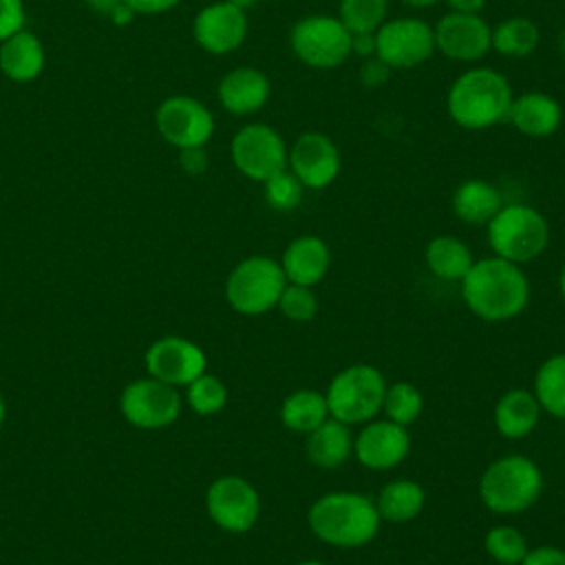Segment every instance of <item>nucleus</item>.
I'll return each mask as SVG.
<instances>
[{
	"instance_id": "obj_13",
	"label": "nucleus",
	"mask_w": 565,
	"mask_h": 565,
	"mask_svg": "<svg viewBox=\"0 0 565 565\" xmlns=\"http://www.w3.org/2000/svg\"><path fill=\"white\" fill-rule=\"evenodd\" d=\"M435 53V31L422 18L386 20L375 31V55L393 71L424 64Z\"/></svg>"
},
{
	"instance_id": "obj_50",
	"label": "nucleus",
	"mask_w": 565,
	"mask_h": 565,
	"mask_svg": "<svg viewBox=\"0 0 565 565\" xmlns=\"http://www.w3.org/2000/svg\"><path fill=\"white\" fill-rule=\"evenodd\" d=\"M558 49H561V55H563V60H565V29H563V33H561V40H558Z\"/></svg>"
},
{
	"instance_id": "obj_10",
	"label": "nucleus",
	"mask_w": 565,
	"mask_h": 565,
	"mask_svg": "<svg viewBox=\"0 0 565 565\" xmlns=\"http://www.w3.org/2000/svg\"><path fill=\"white\" fill-rule=\"evenodd\" d=\"M289 148L282 135L269 124L254 121L241 126L230 141V159L234 168L249 181H267L287 168Z\"/></svg>"
},
{
	"instance_id": "obj_2",
	"label": "nucleus",
	"mask_w": 565,
	"mask_h": 565,
	"mask_svg": "<svg viewBox=\"0 0 565 565\" xmlns=\"http://www.w3.org/2000/svg\"><path fill=\"white\" fill-rule=\"evenodd\" d=\"M380 523L375 499L351 490L327 492L307 512L311 534L340 550H355L371 543L380 532Z\"/></svg>"
},
{
	"instance_id": "obj_34",
	"label": "nucleus",
	"mask_w": 565,
	"mask_h": 565,
	"mask_svg": "<svg viewBox=\"0 0 565 565\" xmlns=\"http://www.w3.org/2000/svg\"><path fill=\"white\" fill-rule=\"evenodd\" d=\"M488 556L499 565H519L527 554L525 534L514 525H494L483 536Z\"/></svg>"
},
{
	"instance_id": "obj_47",
	"label": "nucleus",
	"mask_w": 565,
	"mask_h": 565,
	"mask_svg": "<svg viewBox=\"0 0 565 565\" xmlns=\"http://www.w3.org/2000/svg\"><path fill=\"white\" fill-rule=\"evenodd\" d=\"M558 291H561V298L565 302V263L561 267V274H558Z\"/></svg>"
},
{
	"instance_id": "obj_28",
	"label": "nucleus",
	"mask_w": 565,
	"mask_h": 565,
	"mask_svg": "<svg viewBox=\"0 0 565 565\" xmlns=\"http://www.w3.org/2000/svg\"><path fill=\"white\" fill-rule=\"evenodd\" d=\"M329 417L327 397L316 388H298L280 404V422L287 430L307 435Z\"/></svg>"
},
{
	"instance_id": "obj_44",
	"label": "nucleus",
	"mask_w": 565,
	"mask_h": 565,
	"mask_svg": "<svg viewBox=\"0 0 565 565\" xmlns=\"http://www.w3.org/2000/svg\"><path fill=\"white\" fill-rule=\"evenodd\" d=\"M108 18H110L115 24L124 26V24H130V22L135 20V13H132L130 7H126L124 2H119V4L108 13Z\"/></svg>"
},
{
	"instance_id": "obj_17",
	"label": "nucleus",
	"mask_w": 565,
	"mask_h": 565,
	"mask_svg": "<svg viewBox=\"0 0 565 565\" xmlns=\"http://www.w3.org/2000/svg\"><path fill=\"white\" fill-rule=\"evenodd\" d=\"M247 29V11L230 0L205 4L192 20L194 42L210 55H227L236 51L245 42Z\"/></svg>"
},
{
	"instance_id": "obj_5",
	"label": "nucleus",
	"mask_w": 565,
	"mask_h": 565,
	"mask_svg": "<svg viewBox=\"0 0 565 565\" xmlns=\"http://www.w3.org/2000/svg\"><path fill=\"white\" fill-rule=\"evenodd\" d=\"M486 234L492 254L516 265L539 258L550 243L545 216L527 203H503L486 225Z\"/></svg>"
},
{
	"instance_id": "obj_7",
	"label": "nucleus",
	"mask_w": 565,
	"mask_h": 565,
	"mask_svg": "<svg viewBox=\"0 0 565 565\" xmlns=\"http://www.w3.org/2000/svg\"><path fill=\"white\" fill-rule=\"evenodd\" d=\"M287 285L278 260L265 254L243 258L225 280V300L241 316H263L276 309Z\"/></svg>"
},
{
	"instance_id": "obj_12",
	"label": "nucleus",
	"mask_w": 565,
	"mask_h": 565,
	"mask_svg": "<svg viewBox=\"0 0 565 565\" xmlns=\"http://www.w3.org/2000/svg\"><path fill=\"white\" fill-rule=\"evenodd\" d=\"M154 128L159 137L181 150L194 146H207L214 135L212 110L192 95H170L154 110Z\"/></svg>"
},
{
	"instance_id": "obj_8",
	"label": "nucleus",
	"mask_w": 565,
	"mask_h": 565,
	"mask_svg": "<svg viewBox=\"0 0 565 565\" xmlns=\"http://www.w3.org/2000/svg\"><path fill=\"white\" fill-rule=\"evenodd\" d=\"M291 53L309 68H338L351 57V33L338 15L311 13L289 31Z\"/></svg>"
},
{
	"instance_id": "obj_42",
	"label": "nucleus",
	"mask_w": 565,
	"mask_h": 565,
	"mask_svg": "<svg viewBox=\"0 0 565 565\" xmlns=\"http://www.w3.org/2000/svg\"><path fill=\"white\" fill-rule=\"evenodd\" d=\"M351 55L362 60L375 55V33H351Z\"/></svg>"
},
{
	"instance_id": "obj_25",
	"label": "nucleus",
	"mask_w": 565,
	"mask_h": 565,
	"mask_svg": "<svg viewBox=\"0 0 565 565\" xmlns=\"http://www.w3.org/2000/svg\"><path fill=\"white\" fill-rule=\"evenodd\" d=\"M452 214L466 225H488L503 207V194L497 185L483 179H468L452 194Z\"/></svg>"
},
{
	"instance_id": "obj_37",
	"label": "nucleus",
	"mask_w": 565,
	"mask_h": 565,
	"mask_svg": "<svg viewBox=\"0 0 565 565\" xmlns=\"http://www.w3.org/2000/svg\"><path fill=\"white\" fill-rule=\"evenodd\" d=\"M26 9L24 0H0V42L24 29Z\"/></svg>"
},
{
	"instance_id": "obj_14",
	"label": "nucleus",
	"mask_w": 565,
	"mask_h": 565,
	"mask_svg": "<svg viewBox=\"0 0 565 565\" xmlns=\"http://www.w3.org/2000/svg\"><path fill=\"white\" fill-rule=\"evenodd\" d=\"M150 377L161 380L174 388H185L194 377L205 373V351L190 338L163 335L157 338L143 353Z\"/></svg>"
},
{
	"instance_id": "obj_1",
	"label": "nucleus",
	"mask_w": 565,
	"mask_h": 565,
	"mask_svg": "<svg viewBox=\"0 0 565 565\" xmlns=\"http://www.w3.org/2000/svg\"><path fill=\"white\" fill-rule=\"evenodd\" d=\"M459 285L468 311L486 322L512 320L530 302V280L521 265L494 254L475 260Z\"/></svg>"
},
{
	"instance_id": "obj_32",
	"label": "nucleus",
	"mask_w": 565,
	"mask_h": 565,
	"mask_svg": "<svg viewBox=\"0 0 565 565\" xmlns=\"http://www.w3.org/2000/svg\"><path fill=\"white\" fill-rule=\"evenodd\" d=\"M388 15V0H340L338 18L349 33H375Z\"/></svg>"
},
{
	"instance_id": "obj_36",
	"label": "nucleus",
	"mask_w": 565,
	"mask_h": 565,
	"mask_svg": "<svg viewBox=\"0 0 565 565\" xmlns=\"http://www.w3.org/2000/svg\"><path fill=\"white\" fill-rule=\"evenodd\" d=\"M276 309L291 322H309L316 318L320 305H318V296L313 294V287L287 282L278 298Z\"/></svg>"
},
{
	"instance_id": "obj_16",
	"label": "nucleus",
	"mask_w": 565,
	"mask_h": 565,
	"mask_svg": "<svg viewBox=\"0 0 565 565\" xmlns=\"http://www.w3.org/2000/svg\"><path fill=\"white\" fill-rule=\"evenodd\" d=\"M435 51L455 62H477L492 49V26L481 13H446L433 26Z\"/></svg>"
},
{
	"instance_id": "obj_11",
	"label": "nucleus",
	"mask_w": 565,
	"mask_h": 565,
	"mask_svg": "<svg viewBox=\"0 0 565 565\" xmlns=\"http://www.w3.org/2000/svg\"><path fill=\"white\" fill-rule=\"evenodd\" d=\"M205 510L216 527L230 534H243L260 516V494L245 477L223 475L207 486Z\"/></svg>"
},
{
	"instance_id": "obj_35",
	"label": "nucleus",
	"mask_w": 565,
	"mask_h": 565,
	"mask_svg": "<svg viewBox=\"0 0 565 565\" xmlns=\"http://www.w3.org/2000/svg\"><path fill=\"white\" fill-rule=\"evenodd\" d=\"M263 194L271 210L291 212L300 205L305 196V185L298 181V177L289 168H285L274 177H269L267 181H263Z\"/></svg>"
},
{
	"instance_id": "obj_23",
	"label": "nucleus",
	"mask_w": 565,
	"mask_h": 565,
	"mask_svg": "<svg viewBox=\"0 0 565 565\" xmlns=\"http://www.w3.org/2000/svg\"><path fill=\"white\" fill-rule=\"evenodd\" d=\"M541 413L543 411L532 391L510 388L497 399L492 419L503 439H523L536 428Z\"/></svg>"
},
{
	"instance_id": "obj_9",
	"label": "nucleus",
	"mask_w": 565,
	"mask_h": 565,
	"mask_svg": "<svg viewBox=\"0 0 565 565\" xmlns=\"http://www.w3.org/2000/svg\"><path fill=\"white\" fill-rule=\"evenodd\" d=\"M183 411L179 388L150 375L128 382L119 395V413L141 430H159L172 426Z\"/></svg>"
},
{
	"instance_id": "obj_24",
	"label": "nucleus",
	"mask_w": 565,
	"mask_h": 565,
	"mask_svg": "<svg viewBox=\"0 0 565 565\" xmlns=\"http://www.w3.org/2000/svg\"><path fill=\"white\" fill-rule=\"evenodd\" d=\"M307 459L322 470L340 468L353 455V435L349 424L327 417L320 426L307 433Z\"/></svg>"
},
{
	"instance_id": "obj_51",
	"label": "nucleus",
	"mask_w": 565,
	"mask_h": 565,
	"mask_svg": "<svg viewBox=\"0 0 565 565\" xmlns=\"http://www.w3.org/2000/svg\"><path fill=\"white\" fill-rule=\"evenodd\" d=\"M298 565H324V563H320V561H302Z\"/></svg>"
},
{
	"instance_id": "obj_41",
	"label": "nucleus",
	"mask_w": 565,
	"mask_h": 565,
	"mask_svg": "<svg viewBox=\"0 0 565 565\" xmlns=\"http://www.w3.org/2000/svg\"><path fill=\"white\" fill-rule=\"evenodd\" d=\"M135 15H159L174 9L181 0H121Z\"/></svg>"
},
{
	"instance_id": "obj_26",
	"label": "nucleus",
	"mask_w": 565,
	"mask_h": 565,
	"mask_svg": "<svg viewBox=\"0 0 565 565\" xmlns=\"http://www.w3.org/2000/svg\"><path fill=\"white\" fill-rule=\"evenodd\" d=\"M426 505V492L422 483L413 479H393L382 486L375 497L380 519L386 523H408L419 516Z\"/></svg>"
},
{
	"instance_id": "obj_27",
	"label": "nucleus",
	"mask_w": 565,
	"mask_h": 565,
	"mask_svg": "<svg viewBox=\"0 0 565 565\" xmlns=\"http://www.w3.org/2000/svg\"><path fill=\"white\" fill-rule=\"evenodd\" d=\"M424 260L433 276L448 282H459L475 263L470 247L461 238L450 234H441L428 241L424 249Z\"/></svg>"
},
{
	"instance_id": "obj_40",
	"label": "nucleus",
	"mask_w": 565,
	"mask_h": 565,
	"mask_svg": "<svg viewBox=\"0 0 565 565\" xmlns=\"http://www.w3.org/2000/svg\"><path fill=\"white\" fill-rule=\"evenodd\" d=\"M519 565H565V550L556 545L530 547Z\"/></svg>"
},
{
	"instance_id": "obj_18",
	"label": "nucleus",
	"mask_w": 565,
	"mask_h": 565,
	"mask_svg": "<svg viewBox=\"0 0 565 565\" xmlns=\"http://www.w3.org/2000/svg\"><path fill=\"white\" fill-rule=\"evenodd\" d=\"M411 452V433L406 426L386 417L362 424L353 435V457L369 470H391Z\"/></svg>"
},
{
	"instance_id": "obj_19",
	"label": "nucleus",
	"mask_w": 565,
	"mask_h": 565,
	"mask_svg": "<svg viewBox=\"0 0 565 565\" xmlns=\"http://www.w3.org/2000/svg\"><path fill=\"white\" fill-rule=\"evenodd\" d=\"M216 97L225 113L247 117L258 113L269 102L271 82L256 66H236L221 77Z\"/></svg>"
},
{
	"instance_id": "obj_46",
	"label": "nucleus",
	"mask_w": 565,
	"mask_h": 565,
	"mask_svg": "<svg viewBox=\"0 0 565 565\" xmlns=\"http://www.w3.org/2000/svg\"><path fill=\"white\" fill-rule=\"evenodd\" d=\"M399 2L406 4V7H413V9H428V7H433L441 0H399Z\"/></svg>"
},
{
	"instance_id": "obj_15",
	"label": "nucleus",
	"mask_w": 565,
	"mask_h": 565,
	"mask_svg": "<svg viewBox=\"0 0 565 565\" xmlns=\"http://www.w3.org/2000/svg\"><path fill=\"white\" fill-rule=\"evenodd\" d=\"M287 168L298 177L305 190H322L331 185L342 168L335 141L318 130L296 137L287 154Z\"/></svg>"
},
{
	"instance_id": "obj_30",
	"label": "nucleus",
	"mask_w": 565,
	"mask_h": 565,
	"mask_svg": "<svg viewBox=\"0 0 565 565\" xmlns=\"http://www.w3.org/2000/svg\"><path fill=\"white\" fill-rule=\"evenodd\" d=\"M539 42V24L525 15H510L492 29V49L503 57H527Z\"/></svg>"
},
{
	"instance_id": "obj_20",
	"label": "nucleus",
	"mask_w": 565,
	"mask_h": 565,
	"mask_svg": "<svg viewBox=\"0 0 565 565\" xmlns=\"http://www.w3.org/2000/svg\"><path fill=\"white\" fill-rule=\"evenodd\" d=\"M287 282L316 287L331 267V249L324 238L316 234L296 236L278 260Z\"/></svg>"
},
{
	"instance_id": "obj_45",
	"label": "nucleus",
	"mask_w": 565,
	"mask_h": 565,
	"mask_svg": "<svg viewBox=\"0 0 565 565\" xmlns=\"http://www.w3.org/2000/svg\"><path fill=\"white\" fill-rule=\"evenodd\" d=\"M97 13H104V15H108L121 0H86Z\"/></svg>"
},
{
	"instance_id": "obj_3",
	"label": "nucleus",
	"mask_w": 565,
	"mask_h": 565,
	"mask_svg": "<svg viewBox=\"0 0 565 565\" xmlns=\"http://www.w3.org/2000/svg\"><path fill=\"white\" fill-rule=\"evenodd\" d=\"M512 97V86L503 73L490 66H475L450 84L446 106L459 128L486 130L508 119Z\"/></svg>"
},
{
	"instance_id": "obj_49",
	"label": "nucleus",
	"mask_w": 565,
	"mask_h": 565,
	"mask_svg": "<svg viewBox=\"0 0 565 565\" xmlns=\"http://www.w3.org/2000/svg\"><path fill=\"white\" fill-rule=\"evenodd\" d=\"M230 2H232V4H236V7H241V9H245V11H247V9H249V7H254V4H256V2H258V0H230Z\"/></svg>"
},
{
	"instance_id": "obj_33",
	"label": "nucleus",
	"mask_w": 565,
	"mask_h": 565,
	"mask_svg": "<svg viewBox=\"0 0 565 565\" xmlns=\"http://www.w3.org/2000/svg\"><path fill=\"white\" fill-rule=\"evenodd\" d=\"M183 402L190 406V411H194L196 415H216L218 411L225 408L227 404V386L223 384L221 377L212 375V373H201L199 377H194L188 386H185V395Z\"/></svg>"
},
{
	"instance_id": "obj_4",
	"label": "nucleus",
	"mask_w": 565,
	"mask_h": 565,
	"mask_svg": "<svg viewBox=\"0 0 565 565\" xmlns=\"http://www.w3.org/2000/svg\"><path fill=\"white\" fill-rule=\"evenodd\" d=\"M543 490V472L525 455L494 459L479 479V499L494 514H521L530 510Z\"/></svg>"
},
{
	"instance_id": "obj_22",
	"label": "nucleus",
	"mask_w": 565,
	"mask_h": 565,
	"mask_svg": "<svg viewBox=\"0 0 565 565\" xmlns=\"http://www.w3.org/2000/svg\"><path fill=\"white\" fill-rule=\"evenodd\" d=\"M46 66V51L42 40L26 26L0 42V73L15 82L26 84L42 75Z\"/></svg>"
},
{
	"instance_id": "obj_31",
	"label": "nucleus",
	"mask_w": 565,
	"mask_h": 565,
	"mask_svg": "<svg viewBox=\"0 0 565 565\" xmlns=\"http://www.w3.org/2000/svg\"><path fill=\"white\" fill-rule=\"evenodd\" d=\"M422 411H424V397L415 384L406 380L386 384V393L382 402V413L386 419L408 428L422 415Z\"/></svg>"
},
{
	"instance_id": "obj_48",
	"label": "nucleus",
	"mask_w": 565,
	"mask_h": 565,
	"mask_svg": "<svg viewBox=\"0 0 565 565\" xmlns=\"http://www.w3.org/2000/svg\"><path fill=\"white\" fill-rule=\"evenodd\" d=\"M4 419H7V402H4V395L0 393V430L4 426Z\"/></svg>"
},
{
	"instance_id": "obj_38",
	"label": "nucleus",
	"mask_w": 565,
	"mask_h": 565,
	"mask_svg": "<svg viewBox=\"0 0 565 565\" xmlns=\"http://www.w3.org/2000/svg\"><path fill=\"white\" fill-rule=\"evenodd\" d=\"M391 71L393 68L388 64H384L377 55L366 57L362 62V68H360V84L364 88H380V86H384L388 82Z\"/></svg>"
},
{
	"instance_id": "obj_43",
	"label": "nucleus",
	"mask_w": 565,
	"mask_h": 565,
	"mask_svg": "<svg viewBox=\"0 0 565 565\" xmlns=\"http://www.w3.org/2000/svg\"><path fill=\"white\" fill-rule=\"evenodd\" d=\"M455 13H481L488 0H444Z\"/></svg>"
},
{
	"instance_id": "obj_29",
	"label": "nucleus",
	"mask_w": 565,
	"mask_h": 565,
	"mask_svg": "<svg viewBox=\"0 0 565 565\" xmlns=\"http://www.w3.org/2000/svg\"><path fill=\"white\" fill-rule=\"evenodd\" d=\"M532 393L543 413L565 419V353H554L541 362Z\"/></svg>"
},
{
	"instance_id": "obj_21",
	"label": "nucleus",
	"mask_w": 565,
	"mask_h": 565,
	"mask_svg": "<svg viewBox=\"0 0 565 565\" xmlns=\"http://www.w3.org/2000/svg\"><path fill=\"white\" fill-rule=\"evenodd\" d=\"M525 137H550L563 121L561 104L541 90H527L512 97L508 119Z\"/></svg>"
},
{
	"instance_id": "obj_39",
	"label": "nucleus",
	"mask_w": 565,
	"mask_h": 565,
	"mask_svg": "<svg viewBox=\"0 0 565 565\" xmlns=\"http://www.w3.org/2000/svg\"><path fill=\"white\" fill-rule=\"evenodd\" d=\"M179 166L185 174L190 177H199L207 170L210 159H207V150L205 146H194V148H181L179 150Z\"/></svg>"
},
{
	"instance_id": "obj_6",
	"label": "nucleus",
	"mask_w": 565,
	"mask_h": 565,
	"mask_svg": "<svg viewBox=\"0 0 565 565\" xmlns=\"http://www.w3.org/2000/svg\"><path fill=\"white\" fill-rule=\"evenodd\" d=\"M386 393V380L382 371L366 362H355L340 369L327 391L329 417L353 424H366L382 413V402Z\"/></svg>"
}]
</instances>
